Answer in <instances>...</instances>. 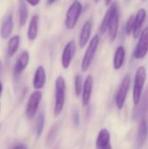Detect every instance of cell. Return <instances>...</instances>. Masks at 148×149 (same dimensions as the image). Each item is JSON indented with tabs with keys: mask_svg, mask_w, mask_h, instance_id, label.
I'll list each match as a JSON object with an SVG mask.
<instances>
[{
	"mask_svg": "<svg viewBox=\"0 0 148 149\" xmlns=\"http://www.w3.org/2000/svg\"><path fill=\"white\" fill-rule=\"evenodd\" d=\"M66 95V83L62 76H58L55 80V96H54V116H58L65 107Z\"/></svg>",
	"mask_w": 148,
	"mask_h": 149,
	"instance_id": "1",
	"label": "cell"
},
{
	"mask_svg": "<svg viewBox=\"0 0 148 149\" xmlns=\"http://www.w3.org/2000/svg\"><path fill=\"white\" fill-rule=\"evenodd\" d=\"M83 10V5L79 0H74L69 8L66 10L65 13V26L67 30L71 31L73 30L81 16Z\"/></svg>",
	"mask_w": 148,
	"mask_h": 149,
	"instance_id": "2",
	"label": "cell"
},
{
	"mask_svg": "<svg viewBox=\"0 0 148 149\" xmlns=\"http://www.w3.org/2000/svg\"><path fill=\"white\" fill-rule=\"evenodd\" d=\"M99 45V36L94 35L92 38V39L89 41L87 48L85 50V52L81 61V71L83 72H87L91 67L92 61L95 58V55L97 53Z\"/></svg>",
	"mask_w": 148,
	"mask_h": 149,
	"instance_id": "3",
	"label": "cell"
},
{
	"mask_svg": "<svg viewBox=\"0 0 148 149\" xmlns=\"http://www.w3.org/2000/svg\"><path fill=\"white\" fill-rule=\"evenodd\" d=\"M147 79V69L145 66H140L135 73L134 77V84H133V104L136 107L142 96L143 87Z\"/></svg>",
	"mask_w": 148,
	"mask_h": 149,
	"instance_id": "4",
	"label": "cell"
},
{
	"mask_svg": "<svg viewBox=\"0 0 148 149\" xmlns=\"http://www.w3.org/2000/svg\"><path fill=\"white\" fill-rule=\"evenodd\" d=\"M42 98H43V93H41V91H38V90H36L30 95L25 107V114L29 120H32L36 116Z\"/></svg>",
	"mask_w": 148,
	"mask_h": 149,
	"instance_id": "5",
	"label": "cell"
},
{
	"mask_svg": "<svg viewBox=\"0 0 148 149\" xmlns=\"http://www.w3.org/2000/svg\"><path fill=\"white\" fill-rule=\"evenodd\" d=\"M130 84H131V77L129 74H126L121 83H120V86L116 93V95H115V104H116V107H118V109L121 110L125 105V102H126V97H127V93H128V91H129V88H130Z\"/></svg>",
	"mask_w": 148,
	"mask_h": 149,
	"instance_id": "6",
	"label": "cell"
},
{
	"mask_svg": "<svg viewBox=\"0 0 148 149\" xmlns=\"http://www.w3.org/2000/svg\"><path fill=\"white\" fill-rule=\"evenodd\" d=\"M139 37V41L133 51V56L136 59H142L148 52V27H145L141 31Z\"/></svg>",
	"mask_w": 148,
	"mask_h": 149,
	"instance_id": "7",
	"label": "cell"
},
{
	"mask_svg": "<svg viewBox=\"0 0 148 149\" xmlns=\"http://www.w3.org/2000/svg\"><path fill=\"white\" fill-rule=\"evenodd\" d=\"M77 52V44L74 40L69 41L64 47L61 55V65L64 69H68L75 57Z\"/></svg>",
	"mask_w": 148,
	"mask_h": 149,
	"instance_id": "8",
	"label": "cell"
},
{
	"mask_svg": "<svg viewBox=\"0 0 148 149\" xmlns=\"http://www.w3.org/2000/svg\"><path fill=\"white\" fill-rule=\"evenodd\" d=\"M119 25H120V10H119V6L117 5L111 16L107 31H108V37L111 42H113L117 38Z\"/></svg>",
	"mask_w": 148,
	"mask_h": 149,
	"instance_id": "9",
	"label": "cell"
},
{
	"mask_svg": "<svg viewBox=\"0 0 148 149\" xmlns=\"http://www.w3.org/2000/svg\"><path fill=\"white\" fill-rule=\"evenodd\" d=\"M29 62H30V53L27 51H23L16 59L13 67L14 75L17 77L20 76L28 66Z\"/></svg>",
	"mask_w": 148,
	"mask_h": 149,
	"instance_id": "10",
	"label": "cell"
},
{
	"mask_svg": "<svg viewBox=\"0 0 148 149\" xmlns=\"http://www.w3.org/2000/svg\"><path fill=\"white\" fill-rule=\"evenodd\" d=\"M92 89H93V77L92 75H88L83 83V88L81 93L82 105L84 107H87L89 105L92 98Z\"/></svg>",
	"mask_w": 148,
	"mask_h": 149,
	"instance_id": "11",
	"label": "cell"
},
{
	"mask_svg": "<svg viewBox=\"0 0 148 149\" xmlns=\"http://www.w3.org/2000/svg\"><path fill=\"white\" fill-rule=\"evenodd\" d=\"M13 27H14L13 14L11 12H9L5 15V17L2 21V24L0 28V37L3 39H7L12 33Z\"/></svg>",
	"mask_w": 148,
	"mask_h": 149,
	"instance_id": "12",
	"label": "cell"
},
{
	"mask_svg": "<svg viewBox=\"0 0 148 149\" xmlns=\"http://www.w3.org/2000/svg\"><path fill=\"white\" fill-rule=\"evenodd\" d=\"M92 31V21L91 19L86 20L80 31L79 38V45L80 48H84L90 41L91 34Z\"/></svg>",
	"mask_w": 148,
	"mask_h": 149,
	"instance_id": "13",
	"label": "cell"
},
{
	"mask_svg": "<svg viewBox=\"0 0 148 149\" xmlns=\"http://www.w3.org/2000/svg\"><path fill=\"white\" fill-rule=\"evenodd\" d=\"M46 83V72L44 66L39 65L35 71L33 79H32V86L35 90L40 91L44 88Z\"/></svg>",
	"mask_w": 148,
	"mask_h": 149,
	"instance_id": "14",
	"label": "cell"
},
{
	"mask_svg": "<svg viewBox=\"0 0 148 149\" xmlns=\"http://www.w3.org/2000/svg\"><path fill=\"white\" fill-rule=\"evenodd\" d=\"M148 137V124L146 119L142 118L140 120L139 128H138V134L136 138V147L137 148H141L144 144L146 143Z\"/></svg>",
	"mask_w": 148,
	"mask_h": 149,
	"instance_id": "15",
	"label": "cell"
},
{
	"mask_svg": "<svg viewBox=\"0 0 148 149\" xmlns=\"http://www.w3.org/2000/svg\"><path fill=\"white\" fill-rule=\"evenodd\" d=\"M146 17H147V11L143 8L140 9L137 11L136 15L134 16V25H133V35L134 38H137L140 36L142 31V27L145 23Z\"/></svg>",
	"mask_w": 148,
	"mask_h": 149,
	"instance_id": "16",
	"label": "cell"
},
{
	"mask_svg": "<svg viewBox=\"0 0 148 149\" xmlns=\"http://www.w3.org/2000/svg\"><path fill=\"white\" fill-rule=\"evenodd\" d=\"M148 110V89L146 91L143 99L140 100L139 104L136 106V108L133 112V119H142L143 116L146 114L147 111Z\"/></svg>",
	"mask_w": 148,
	"mask_h": 149,
	"instance_id": "17",
	"label": "cell"
},
{
	"mask_svg": "<svg viewBox=\"0 0 148 149\" xmlns=\"http://www.w3.org/2000/svg\"><path fill=\"white\" fill-rule=\"evenodd\" d=\"M38 24H39V17L38 15H34L29 23V26L27 29V38L30 41H34L38 38Z\"/></svg>",
	"mask_w": 148,
	"mask_h": 149,
	"instance_id": "18",
	"label": "cell"
},
{
	"mask_svg": "<svg viewBox=\"0 0 148 149\" xmlns=\"http://www.w3.org/2000/svg\"><path fill=\"white\" fill-rule=\"evenodd\" d=\"M111 134L106 128H103L99 131L96 140V148L104 149L110 145Z\"/></svg>",
	"mask_w": 148,
	"mask_h": 149,
	"instance_id": "19",
	"label": "cell"
},
{
	"mask_svg": "<svg viewBox=\"0 0 148 149\" xmlns=\"http://www.w3.org/2000/svg\"><path fill=\"white\" fill-rule=\"evenodd\" d=\"M29 17V10L27 3L24 0H18V25L20 28L24 27L27 23Z\"/></svg>",
	"mask_w": 148,
	"mask_h": 149,
	"instance_id": "20",
	"label": "cell"
},
{
	"mask_svg": "<svg viewBox=\"0 0 148 149\" xmlns=\"http://www.w3.org/2000/svg\"><path fill=\"white\" fill-rule=\"evenodd\" d=\"M125 58H126V50L124 48V46L120 45L115 52H114V56H113V68L115 70H120L125 62Z\"/></svg>",
	"mask_w": 148,
	"mask_h": 149,
	"instance_id": "21",
	"label": "cell"
},
{
	"mask_svg": "<svg viewBox=\"0 0 148 149\" xmlns=\"http://www.w3.org/2000/svg\"><path fill=\"white\" fill-rule=\"evenodd\" d=\"M118 5V3L117 2H113V3L110 4L109 8L107 9V10L106 11L104 17H103V19L101 21V24H100V26H99V31L101 34H104L106 33V31H107V27H108V24H109V21H110V18H111V16L115 9V7Z\"/></svg>",
	"mask_w": 148,
	"mask_h": 149,
	"instance_id": "22",
	"label": "cell"
},
{
	"mask_svg": "<svg viewBox=\"0 0 148 149\" xmlns=\"http://www.w3.org/2000/svg\"><path fill=\"white\" fill-rule=\"evenodd\" d=\"M20 45V36L19 35H13L8 41L7 45V56L9 58L13 57L16 52H17Z\"/></svg>",
	"mask_w": 148,
	"mask_h": 149,
	"instance_id": "23",
	"label": "cell"
},
{
	"mask_svg": "<svg viewBox=\"0 0 148 149\" xmlns=\"http://www.w3.org/2000/svg\"><path fill=\"white\" fill-rule=\"evenodd\" d=\"M44 127V115L43 113H40L37 117L36 125H35V132H36V135L38 138L41 137L43 134Z\"/></svg>",
	"mask_w": 148,
	"mask_h": 149,
	"instance_id": "24",
	"label": "cell"
},
{
	"mask_svg": "<svg viewBox=\"0 0 148 149\" xmlns=\"http://www.w3.org/2000/svg\"><path fill=\"white\" fill-rule=\"evenodd\" d=\"M83 78L80 74H77L74 79V93L76 97H79L83 88Z\"/></svg>",
	"mask_w": 148,
	"mask_h": 149,
	"instance_id": "25",
	"label": "cell"
},
{
	"mask_svg": "<svg viewBox=\"0 0 148 149\" xmlns=\"http://www.w3.org/2000/svg\"><path fill=\"white\" fill-rule=\"evenodd\" d=\"M134 25V15H131L129 18L127 19V22L126 24V35H130L133 32Z\"/></svg>",
	"mask_w": 148,
	"mask_h": 149,
	"instance_id": "26",
	"label": "cell"
},
{
	"mask_svg": "<svg viewBox=\"0 0 148 149\" xmlns=\"http://www.w3.org/2000/svg\"><path fill=\"white\" fill-rule=\"evenodd\" d=\"M72 121L74 123V126L78 127L79 126V123H80V116H79V111L76 108H73V110H72Z\"/></svg>",
	"mask_w": 148,
	"mask_h": 149,
	"instance_id": "27",
	"label": "cell"
},
{
	"mask_svg": "<svg viewBox=\"0 0 148 149\" xmlns=\"http://www.w3.org/2000/svg\"><path fill=\"white\" fill-rule=\"evenodd\" d=\"M56 127H52L51 131L49 133V135H48V140H50V141H51L55 137H56V134H57V131H56Z\"/></svg>",
	"mask_w": 148,
	"mask_h": 149,
	"instance_id": "28",
	"label": "cell"
},
{
	"mask_svg": "<svg viewBox=\"0 0 148 149\" xmlns=\"http://www.w3.org/2000/svg\"><path fill=\"white\" fill-rule=\"evenodd\" d=\"M10 149H28L27 146L23 144V143H18V144H16L14 145L13 147H11Z\"/></svg>",
	"mask_w": 148,
	"mask_h": 149,
	"instance_id": "29",
	"label": "cell"
},
{
	"mask_svg": "<svg viewBox=\"0 0 148 149\" xmlns=\"http://www.w3.org/2000/svg\"><path fill=\"white\" fill-rule=\"evenodd\" d=\"M26 3L30 4L31 6H37L39 4L40 0H24Z\"/></svg>",
	"mask_w": 148,
	"mask_h": 149,
	"instance_id": "30",
	"label": "cell"
},
{
	"mask_svg": "<svg viewBox=\"0 0 148 149\" xmlns=\"http://www.w3.org/2000/svg\"><path fill=\"white\" fill-rule=\"evenodd\" d=\"M56 1H57V0H47V4H48V5H51V4H53Z\"/></svg>",
	"mask_w": 148,
	"mask_h": 149,
	"instance_id": "31",
	"label": "cell"
},
{
	"mask_svg": "<svg viewBox=\"0 0 148 149\" xmlns=\"http://www.w3.org/2000/svg\"><path fill=\"white\" fill-rule=\"evenodd\" d=\"M112 1L113 0H105V3H106V5H107V6H109L111 3H112Z\"/></svg>",
	"mask_w": 148,
	"mask_h": 149,
	"instance_id": "32",
	"label": "cell"
},
{
	"mask_svg": "<svg viewBox=\"0 0 148 149\" xmlns=\"http://www.w3.org/2000/svg\"><path fill=\"white\" fill-rule=\"evenodd\" d=\"M2 93H3V84H2L1 81H0V98H1Z\"/></svg>",
	"mask_w": 148,
	"mask_h": 149,
	"instance_id": "33",
	"label": "cell"
},
{
	"mask_svg": "<svg viewBox=\"0 0 148 149\" xmlns=\"http://www.w3.org/2000/svg\"><path fill=\"white\" fill-rule=\"evenodd\" d=\"M104 149H113V148H112V146H111V144H110V145H108L106 148H105Z\"/></svg>",
	"mask_w": 148,
	"mask_h": 149,
	"instance_id": "34",
	"label": "cell"
},
{
	"mask_svg": "<svg viewBox=\"0 0 148 149\" xmlns=\"http://www.w3.org/2000/svg\"><path fill=\"white\" fill-rule=\"evenodd\" d=\"M93 1H94V2H95V3H98V2H99V0H93Z\"/></svg>",
	"mask_w": 148,
	"mask_h": 149,
	"instance_id": "35",
	"label": "cell"
},
{
	"mask_svg": "<svg viewBox=\"0 0 148 149\" xmlns=\"http://www.w3.org/2000/svg\"><path fill=\"white\" fill-rule=\"evenodd\" d=\"M130 1H131V0H126V3H128V2H130Z\"/></svg>",
	"mask_w": 148,
	"mask_h": 149,
	"instance_id": "36",
	"label": "cell"
},
{
	"mask_svg": "<svg viewBox=\"0 0 148 149\" xmlns=\"http://www.w3.org/2000/svg\"><path fill=\"white\" fill-rule=\"evenodd\" d=\"M142 1H143V2H145V1H147V0H142Z\"/></svg>",
	"mask_w": 148,
	"mask_h": 149,
	"instance_id": "37",
	"label": "cell"
},
{
	"mask_svg": "<svg viewBox=\"0 0 148 149\" xmlns=\"http://www.w3.org/2000/svg\"><path fill=\"white\" fill-rule=\"evenodd\" d=\"M0 109H1V107H0Z\"/></svg>",
	"mask_w": 148,
	"mask_h": 149,
	"instance_id": "38",
	"label": "cell"
}]
</instances>
